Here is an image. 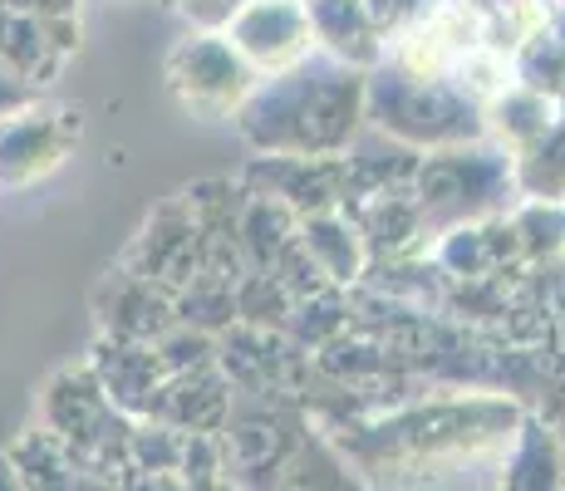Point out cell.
<instances>
[{"instance_id":"cell-1","label":"cell","mask_w":565,"mask_h":491,"mask_svg":"<svg viewBox=\"0 0 565 491\" xmlns=\"http://www.w3.org/2000/svg\"><path fill=\"white\" fill-rule=\"evenodd\" d=\"M256 70L236 54L226 35L198 30L168 54V84L192 114H232L252 94Z\"/></svg>"},{"instance_id":"cell-2","label":"cell","mask_w":565,"mask_h":491,"mask_svg":"<svg viewBox=\"0 0 565 491\" xmlns=\"http://www.w3.org/2000/svg\"><path fill=\"white\" fill-rule=\"evenodd\" d=\"M222 35L232 40L236 54H242L252 70H266V74L296 70L315 50L306 0H246L242 15H236Z\"/></svg>"},{"instance_id":"cell-3","label":"cell","mask_w":565,"mask_h":491,"mask_svg":"<svg viewBox=\"0 0 565 491\" xmlns=\"http://www.w3.org/2000/svg\"><path fill=\"white\" fill-rule=\"evenodd\" d=\"M60 114H6L0 118V182H30L60 162L70 138H79L74 124H54Z\"/></svg>"},{"instance_id":"cell-4","label":"cell","mask_w":565,"mask_h":491,"mask_svg":"<svg viewBox=\"0 0 565 491\" xmlns=\"http://www.w3.org/2000/svg\"><path fill=\"white\" fill-rule=\"evenodd\" d=\"M104 349L114 354V364L99 354V388H104V398L114 403V408H124V413H153V398H158L162 378H168L158 349L124 344V340H114Z\"/></svg>"},{"instance_id":"cell-5","label":"cell","mask_w":565,"mask_h":491,"mask_svg":"<svg viewBox=\"0 0 565 491\" xmlns=\"http://www.w3.org/2000/svg\"><path fill=\"white\" fill-rule=\"evenodd\" d=\"M497 491H565V457L551 428L521 418L512 447L502 462V487Z\"/></svg>"},{"instance_id":"cell-6","label":"cell","mask_w":565,"mask_h":491,"mask_svg":"<svg viewBox=\"0 0 565 491\" xmlns=\"http://www.w3.org/2000/svg\"><path fill=\"white\" fill-rule=\"evenodd\" d=\"M315 40H324L340 60H379L384 35H379L374 15L364 0H306Z\"/></svg>"},{"instance_id":"cell-7","label":"cell","mask_w":565,"mask_h":491,"mask_svg":"<svg viewBox=\"0 0 565 491\" xmlns=\"http://www.w3.org/2000/svg\"><path fill=\"white\" fill-rule=\"evenodd\" d=\"M276 472L280 477H276V487H270V491H364V482H360V477H350V467L340 462V452H334V447L324 452V472H300L290 457L276 467Z\"/></svg>"},{"instance_id":"cell-8","label":"cell","mask_w":565,"mask_h":491,"mask_svg":"<svg viewBox=\"0 0 565 491\" xmlns=\"http://www.w3.org/2000/svg\"><path fill=\"white\" fill-rule=\"evenodd\" d=\"M242 6H246V0H172V10H182L192 25L212 30V35H222V30L242 15Z\"/></svg>"},{"instance_id":"cell-9","label":"cell","mask_w":565,"mask_h":491,"mask_svg":"<svg viewBox=\"0 0 565 491\" xmlns=\"http://www.w3.org/2000/svg\"><path fill=\"white\" fill-rule=\"evenodd\" d=\"M0 491H25V487H20V477L10 472V462H0Z\"/></svg>"}]
</instances>
